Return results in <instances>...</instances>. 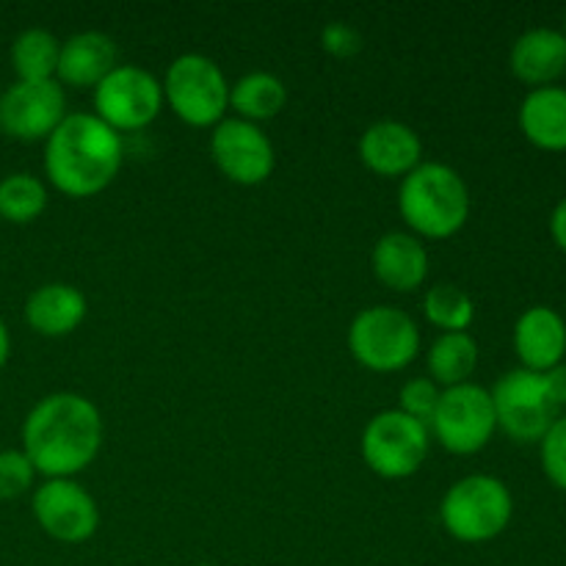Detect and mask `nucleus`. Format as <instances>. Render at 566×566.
Returning a JSON list of instances; mask_svg holds the SVG:
<instances>
[{
	"mask_svg": "<svg viewBox=\"0 0 566 566\" xmlns=\"http://www.w3.org/2000/svg\"><path fill=\"white\" fill-rule=\"evenodd\" d=\"M197 566H213V564H197Z\"/></svg>",
	"mask_w": 566,
	"mask_h": 566,
	"instance_id": "obj_34",
	"label": "nucleus"
},
{
	"mask_svg": "<svg viewBox=\"0 0 566 566\" xmlns=\"http://www.w3.org/2000/svg\"><path fill=\"white\" fill-rule=\"evenodd\" d=\"M210 158L216 169L238 186H260L274 175L276 153L260 125L238 116L219 122L210 133Z\"/></svg>",
	"mask_w": 566,
	"mask_h": 566,
	"instance_id": "obj_13",
	"label": "nucleus"
},
{
	"mask_svg": "<svg viewBox=\"0 0 566 566\" xmlns=\"http://www.w3.org/2000/svg\"><path fill=\"white\" fill-rule=\"evenodd\" d=\"M66 116L59 81H14L0 94V133L17 142H48Z\"/></svg>",
	"mask_w": 566,
	"mask_h": 566,
	"instance_id": "obj_12",
	"label": "nucleus"
},
{
	"mask_svg": "<svg viewBox=\"0 0 566 566\" xmlns=\"http://www.w3.org/2000/svg\"><path fill=\"white\" fill-rule=\"evenodd\" d=\"M11 354V337H9V326L3 324V318H0V368L6 365V359H9Z\"/></svg>",
	"mask_w": 566,
	"mask_h": 566,
	"instance_id": "obj_32",
	"label": "nucleus"
},
{
	"mask_svg": "<svg viewBox=\"0 0 566 566\" xmlns=\"http://www.w3.org/2000/svg\"><path fill=\"white\" fill-rule=\"evenodd\" d=\"M164 103L191 127H216L230 108V83L213 59L177 55L164 77Z\"/></svg>",
	"mask_w": 566,
	"mask_h": 566,
	"instance_id": "obj_6",
	"label": "nucleus"
},
{
	"mask_svg": "<svg viewBox=\"0 0 566 566\" xmlns=\"http://www.w3.org/2000/svg\"><path fill=\"white\" fill-rule=\"evenodd\" d=\"M321 44L335 59H352V55H357L363 50V33L354 25H348V22H329L321 31Z\"/></svg>",
	"mask_w": 566,
	"mask_h": 566,
	"instance_id": "obj_29",
	"label": "nucleus"
},
{
	"mask_svg": "<svg viewBox=\"0 0 566 566\" xmlns=\"http://www.w3.org/2000/svg\"><path fill=\"white\" fill-rule=\"evenodd\" d=\"M164 108V86L138 64H119L94 86V116L116 133L153 125Z\"/></svg>",
	"mask_w": 566,
	"mask_h": 566,
	"instance_id": "obj_10",
	"label": "nucleus"
},
{
	"mask_svg": "<svg viewBox=\"0 0 566 566\" xmlns=\"http://www.w3.org/2000/svg\"><path fill=\"white\" fill-rule=\"evenodd\" d=\"M514 517V497L501 479L486 473L464 475L448 486L440 503V523L462 545L497 539Z\"/></svg>",
	"mask_w": 566,
	"mask_h": 566,
	"instance_id": "obj_4",
	"label": "nucleus"
},
{
	"mask_svg": "<svg viewBox=\"0 0 566 566\" xmlns=\"http://www.w3.org/2000/svg\"><path fill=\"white\" fill-rule=\"evenodd\" d=\"M479 343L470 332H446L431 343L429 354H426L429 379L442 390L468 385L479 368Z\"/></svg>",
	"mask_w": 566,
	"mask_h": 566,
	"instance_id": "obj_21",
	"label": "nucleus"
},
{
	"mask_svg": "<svg viewBox=\"0 0 566 566\" xmlns=\"http://www.w3.org/2000/svg\"><path fill=\"white\" fill-rule=\"evenodd\" d=\"M370 269H374L376 280L390 291L412 293L423 287L426 276H429V252L418 235L392 230L376 241L374 252H370Z\"/></svg>",
	"mask_w": 566,
	"mask_h": 566,
	"instance_id": "obj_16",
	"label": "nucleus"
},
{
	"mask_svg": "<svg viewBox=\"0 0 566 566\" xmlns=\"http://www.w3.org/2000/svg\"><path fill=\"white\" fill-rule=\"evenodd\" d=\"M429 431L453 457H473L484 451L497 431L490 390L473 381L442 390Z\"/></svg>",
	"mask_w": 566,
	"mask_h": 566,
	"instance_id": "obj_8",
	"label": "nucleus"
},
{
	"mask_svg": "<svg viewBox=\"0 0 566 566\" xmlns=\"http://www.w3.org/2000/svg\"><path fill=\"white\" fill-rule=\"evenodd\" d=\"M551 235L556 241V247L566 252V197L553 208L551 213Z\"/></svg>",
	"mask_w": 566,
	"mask_h": 566,
	"instance_id": "obj_31",
	"label": "nucleus"
},
{
	"mask_svg": "<svg viewBox=\"0 0 566 566\" xmlns=\"http://www.w3.org/2000/svg\"><path fill=\"white\" fill-rule=\"evenodd\" d=\"M440 396L442 387H437L429 376H418V379H409L401 387V392H398V409L403 415H409V418L429 426L437 412V403H440Z\"/></svg>",
	"mask_w": 566,
	"mask_h": 566,
	"instance_id": "obj_26",
	"label": "nucleus"
},
{
	"mask_svg": "<svg viewBox=\"0 0 566 566\" xmlns=\"http://www.w3.org/2000/svg\"><path fill=\"white\" fill-rule=\"evenodd\" d=\"M36 481V470H33L31 459L14 448L0 451V501H14V497L25 495Z\"/></svg>",
	"mask_w": 566,
	"mask_h": 566,
	"instance_id": "obj_27",
	"label": "nucleus"
},
{
	"mask_svg": "<svg viewBox=\"0 0 566 566\" xmlns=\"http://www.w3.org/2000/svg\"><path fill=\"white\" fill-rule=\"evenodd\" d=\"M520 130L534 147L547 153L566 149V88L542 86L531 88L520 105Z\"/></svg>",
	"mask_w": 566,
	"mask_h": 566,
	"instance_id": "obj_20",
	"label": "nucleus"
},
{
	"mask_svg": "<svg viewBox=\"0 0 566 566\" xmlns=\"http://www.w3.org/2000/svg\"><path fill=\"white\" fill-rule=\"evenodd\" d=\"M497 429L514 442H539L558 420V407L547 392L545 376L514 368L503 374L490 390Z\"/></svg>",
	"mask_w": 566,
	"mask_h": 566,
	"instance_id": "obj_9",
	"label": "nucleus"
},
{
	"mask_svg": "<svg viewBox=\"0 0 566 566\" xmlns=\"http://www.w3.org/2000/svg\"><path fill=\"white\" fill-rule=\"evenodd\" d=\"M116 66L119 53L114 39L103 31H81L61 42L55 81L72 88H94Z\"/></svg>",
	"mask_w": 566,
	"mask_h": 566,
	"instance_id": "obj_17",
	"label": "nucleus"
},
{
	"mask_svg": "<svg viewBox=\"0 0 566 566\" xmlns=\"http://www.w3.org/2000/svg\"><path fill=\"white\" fill-rule=\"evenodd\" d=\"M398 210L403 224L420 241H446L468 224L470 188L453 166L423 160L401 180Z\"/></svg>",
	"mask_w": 566,
	"mask_h": 566,
	"instance_id": "obj_3",
	"label": "nucleus"
},
{
	"mask_svg": "<svg viewBox=\"0 0 566 566\" xmlns=\"http://www.w3.org/2000/svg\"><path fill=\"white\" fill-rule=\"evenodd\" d=\"M9 55L17 81H55L61 42L44 28H28L11 42Z\"/></svg>",
	"mask_w": 566,
	"mask_h": 566,
	"instance_id": "obj_23",
	"label": "nucleus"
},
{
	"mask_svg": "<svg viewBox=\"0 0 566 566\" xmlns=\"http://www.w3.org/2000/svg\"><path fill=\"white\" fill-rule=\"evenodd\" d=\"M285 103V83L271 72H247L230 86V108L235 111L238 119L252 122V125L274 119L276 114H282Z\"/></svg>",
	"mask_w": 566,
	"mask_h": 566,
	"instance_id": "obj_22",
	"label": "nucleus"
},
{
	"mask_svg": "<svg viewBox=\"0 0 566 566\" xmlns=\"http://www.w3.org/2000/svg\"><path fill=\"white\" fill-rule=\"evenodd\" d=\"M514 352L525 370L547 374L566 357V321L547 304L528 307L514 324Z\"/></svg>",
	"mask_w": 566,
	"mask_h": 566,
	"instance_id": "obj_15",
	"label": "nucleus"
},
{
	"mask_svg": "<svg viewBox=\"0 0 566 566\" xmlns=\"http://www.w3.org/2000/svg\"><path fill=\"white\" fill-rule=\"evenodd\" d=\"M86 296L66 282L39 285L25 302L28 326L42 337L72 335L86 321Z\"/></svg>",
	"mask_w": 566,
	"mask_h": 566,
	"instance_id": "obj_19",
	"label": "nucleus"
},
{
	"mask_svg": "<svg viewBox=\"0 0 566 566\" xmlns=\"http://www.w3.org/2000/svg\"><path fill=\"white\" fill-rule=\"evenodd\" d=\"M431 448L429 426L409 418L401 409H385L368 420L359 440L365 464L379 479L401 481L423 468Z\"/></svg>",
	"mask_w": 566,
	"mask_h": 566,
	"instance_id": "obj_7",
	"label": "nucleus"
},
{
	"mask_svg": "<svg viewBox=\"0 0 566 566\" xmlns=\"http://www.w3.org/2000/svg\"><path fill=\"white\" fill-rule=\"evenodd\" d=\"M33 520L55 542L81 545L99 528L97 501L75 479H44L33 490Z\"/></svg>",
	"mask_w": 566,
	"mask_h": 566,
	"instance_id": "obj_11",
	"label": "nucleus"
},
{
	"mask_svg": "<svg viewBox=\"0 0 566 566\" xmlns=\"http://www.w3.org/2000/svg\"><path fill=\"white\" fill-rule=\"evenodd\" d=\"M545 376V385H547V392H551L553 403H556L558 409L566 407V363L556 365V368H551Z\"/></svg>",
	"mask_w": 566,
	"mask_h": 566,
	"instance_id": "obj_30",
	"label": "nucleus"
},
{
	"mask_svg": "<svg viewBox=\"0 0 566 566\" xmlns=\"http://www.w3.org/2000/svg\"><path fill=\"white\" fill-rule=\"evenodd\" d=\"M125 144L114 127L94 114H66L44 142V175L55 191L86 199L116 180Z\"/></svg>",
	"mask_w": 566,
	"mask_h": 566,
	"instance_id": "obj_2",
	"label": "nucleus"
},
{
	"mask_svg": "<svg viewBox=\"0 0 566 566\" xmlns=\"http://www.w3.org/2000/svg\"><path fill=\"white\" fill-rule=\"evenodd\" d=\"M105 423L97 403L81 392L44 396L22 423V453L36 475L72 479L97 459Z\"/></svg>",
	"mask_w": 566,
	"mask_h": 566,
	"instance_id": "obj_1",
	"label": "nucleus"
},
{
	"mask_svg": "<svg viewBox=\"0 0 566 566\" xmlns=\"http://www.w3.org/2000/svg\"><path fill=\"white\" fill-rule=\"evenodd\" d=\"M539 457L547 481L556 490L566 492V415H562L539 440Z\"/></svg>",
	"mask_w": 566,
	"mask_h": 566,
	"instance_id": "obj_28",
	"label": "nucleus"
},
{
	"mask_svg": "<svg viewBox=\"0 0 566 566\" xmlns=\"http://www.w3.org/2000/svg\"><path fill=\"white\" fill-rule=\"evenodd\" d=\"M348 352L374 374H396L420 354V329L407 310L390 304L365 307L348 326Z\"/></svg>",
	"mask_w": 566,
	"mask_h": 566,
	"instance_id": "obj_5",
	"label": "nucleus"
},
{
	"mask_svg": "<svg viewBox=\"0 0 566 566\" xmlns=\"http://www.w3.org/2000/svg\"><path fill=\"white\" fill-rule=\"evenodd\" d=\"M359 160L365 169L387 180H403L423 164V142L407 122H374L359 138Z\"/></svg>",
	"mask_w": 566,
	"mask_h": 566,
	"instance_id": "obj_14",
	"label": "nucleus"
},
{
	"mask_svg": "<svg viewBox=\"0 0 566 566\" xmlns=\"http://www.w3.org/2000/svg\"><path fill=\"white\" fill-rule=\"evenodd\" d=\"M48 208V188L31 171H14L0 180V219L31 224Z\"/></svg>",
	"mask_w": 566,
	"mask_h": 566,
	"instance_id": "obj_24",
	"label": "nucleus"
},
{
	"mask_svg": "<svg viewBox=\"0 0 566 566\" xmlns=\"http://www.w3.org/2000/svg\"><path fill=\"white\" fill-rule=\"evenodd\" d=\"M509 66L528 86H556L566 72V39L558 28H531L520 33L509 53Z\"/></svg>",
	"mask_w": 566,
	"mask_h": 566,
	"instance_id": "obj_18",
	"label": "nucleus"
},
{
	"mask_svg": "<svg viewBox=\"0 0 566 566\" xmlns=\"http://www.w3.org/2000/svg\"><path fill=\"white\" fill-rule=\"evenodd\" d=\"M562 33H564V39H566V11H564V22H562Z\"/></svg>",
	"mask_w": 566,
	"mask_h": 566,
	"instance_id": "obj_33",
	"label": "nucleus"
},
{
	"mask_svg": "<svg viewBox=\"0 0 566 566\" xmlns=\"http://www.w3.org/2000/svg\"><path fill=\"white\" fill-rule=\"evenodd\" d=\"M423 313L431 326L446 332H468L475 321V302L464 287L453 282H437L426 291Z\"/></svg>",
	"mask_w": 566,
	"mask_h": 566,
	"instance_id": "obj_25",
	"label": "nucleus"
}]
</instances>
